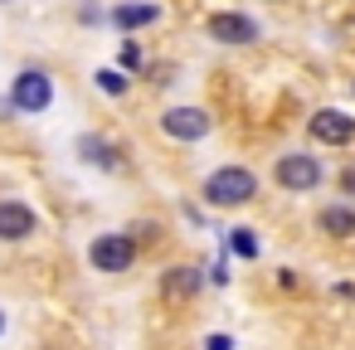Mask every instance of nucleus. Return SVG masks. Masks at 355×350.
<instances>
[{"mask_svg":"<svg viewBox=\"0 0 355 350\" xmlns=\"http://www.w3.org/2000/svg\"><path fill=\"white\" fill-rule=\"evenodd\" d=\"M209 40H219V44H253L258 40V25L248 20V15H239V10H219V15H209Z\"/></svg>","mask_w":355,"mask_h":350,"instance_id":"nucleus-5","label":"nucleus"},{"mask_svg":"<svg viewBox=\"0 0 355 350\" xmlns=\"http://www.w3.org/2000/svg\"><path fill=\"white\" fill-rule=\"evenodd\" d=\"M35 234V209L20 204V200H0V238L6 243H20Z\"/></svg>","mask_w":355,"mask_h":350,"instance_id":"nucleus-8","label":"nucleus"},{"mask_svg":"<svg viewBox=\"0 0 355 350\" xmlns=\"http://www.w3.org/2000/svg\"><path fill=\"white\" fill-rule=\"evenodd\" d=\"M316 229L331 234V238H350V234H355V209H350V204H326V209L316 214Z\"/></svg>","mask_w":355,"mask_h":350,"instance_id":"nucleus-10","label":"nucleus"},{"mask_svg":"<svg viewBox=\"0 0 355 350\" xmlns=\"http://www.w3.org/2000/svg\"><path fill=\"white\" fill-rule=\"evenodd\" d=\"M88 258H93L98 272H127L132 258H137V243L127 234H98L93 248H88Z\"/></svg>","mask_w":355,"mask_h":350,"instance_id":"nucleus-4","label":"nucleus"},{"mask_svg":"<svg viewBox=\"0 0 355 350\" xmlns=\"http://www.w3.org/2000/svg\"><path fill=\"white\" fill-rule=\"evenodd\" d=\"M0 335H6V311H0Z\"/></svg>","mask_w":355,"mask_h":350,"instance_id":"nucleus-17","label":"nucleus"},{"mask_svg":"<svg viewBox=\"0 0 355 350\" xmlns=\"http://www.w3.org/2000/svg\"><path fill=\"white\" fill-rule=\"evenodd\" d=\"M205 350H234V340H229V335H209Z\"/></svg>","mask_w":355,"mask_h":350,"instance_id":"nucleus-16","label":"nucleus"},{"mask_svg":"<svg viewBox=\"0 0 355 350\" xmlns=\"http://www.w3.org/2000/svg\"><path fill=\"white\" fill-rule=\"evenodd\" d=\"M156 20H161V6H117L112 10L117 30H141V25H156Z\"/></svg>","mask_w":355,"mask_h":350,"instance_id":"nucleus-11","label":"nucleus"},{"mask_svg":"<svg viewBox=\"0 0 355 350\" xmlns=\"http://www.w3.org/2000/svg\"><path fill=\"white\" fill-rule=\"evenodd\" d=\"M161 132L175 137V141H200V137L209 132V112H205V107H171V112L161 117Z\"/></svg>","mask_w":355,"mask_h":350,"instance_id":"nucleus-6","label":"nucleus"},{"mask_svg":"<svg viewBox=\"0 0 355 350\" xmlns=\"http://www.w3.org/2000/svg\"><path fill=\"white\" fill-rule=\"evenodd\" d=\"M229 253H239V258H258V238H253V229H229Z\"/></svg>","mask_w":355,"mask_h":350,"instance_id":"nucleus-13","label":"nucleus"},{"mask_svg":"<svg viewBox=\"0 0 355 350\" xmlns=\"http://www.w3.org/2000/svg\"><path fill=\"white\" fill-rule=\"evenodd\" d=\"M253 195H258V175L248 166H224L205 180V204H214V209H234Z\"/></svg>","mask_w":355,"mask_h":350,"instance_id":"nucleus-1","label":"nucleus"},{"mask_svg":"<svg viewBox=\"0 0 355 350\" xmlns=\"http://www.w3.org/2000/svg\"><path fill=\"white\" fill-rule=\"evenodd\" d=\"M54 103V83H49V73H40V69H25L15 83H10V107L15 112H44Z\"/></svg>","mask_w":355,"mask_h":350,"instance_id":"nucleus-3","label":"nucleus"},{"mask_svg":"<svg viewBox=\"0 0 355 350\" xmlns=\"http://www.w3.org/2000/svg\"><path fill=\"white\" fill-rule=\"evenodd\" d=\"M78 156L93 161V166H103V170H117V151L103 137H78Z\"/></svg>","mask_w":355,"mask_h":350,"instance_id":"nucleus-12","label":"nucleus"},{"mask_svg":"<svg viewBox=\"0 0 355 350\" xmlns=\"http://www.w3.org/2000/svg\"><path fill=\"white\" fill-rule=\"evenodd\" d=\"M98 88H103L107 98H122V93H127V78H122L117 69H98Z\"/></svg>","mask_w":355,"mask_h":350,"instance_id":"nucleus-14","label":"nucleus"},{"mask_svg":"<svg viewBox=\"0 0 355 350\" xmlns=\"http://www.w3.org/2000/svg\"><path fill=\"white\" fill-rule=\"evenodd\" d=\"M200 287H205L200 268H171V272H161V297L166 301H190Z\"/></svg>","mask_w":355,"mask_h":350,"instance_id":"nucleus-9","label":"nucleus"},{"mask_svg":"<svg viewBox=\"0 0 355 350\" xmlns=\"http://www.w3.org/2000/svg\"><path fill=\"white\" fill-rule=\"evenodd\" d=\"M117 64H122V69H141V49H137V44L127 40V44L117 49Z\"/></svg>","mask_w":355,"mask_h":350,"instance_id":"nucleus-15","label":"nucleus"},{"mask_svg":"<svg viewBox=\"0 0 355 350\" xmlns=\"http://www.w3.org/2000/svg\"><path fill=\"white\" fill-rule=\"evenodd\" d=\"M306 132H311L321 146H345V141L355 137V117H345V112H336V107H321V112L306 122Z\"/></svg>","mask_w":355,"mask_h":350,"instance_id":"nucleus-7","label":"nucleus"},{"mask_svg":"<svg viewBox=\"0 0 355 350\" xmlns=\"http://www.w3.org/2000/svg\"><path fill=\"white\" fill-rule=\"evenodd\" d=\"M272 180H277L282 190H292V195H306V190H316V185L326 180V170H321L316 156H306V151H287V156H277Z\"/></svg>","mask_w":355,"mask_h":350,"instance_id":"nucleus-2","label":"nucleus"}]
</instances>
